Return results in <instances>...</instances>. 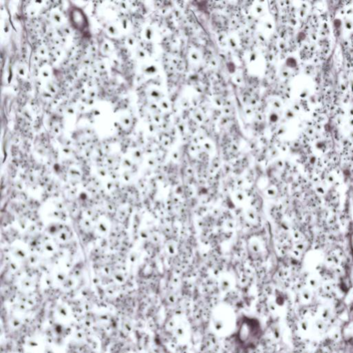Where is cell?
Returning a JSON list of instances; mask_svg holds the SVG:
<instances>
[{
  "instance_id": "3957f363",
  "label": "cell",
  "mask_w": 353,
  "mask_h": 353,
  "mask_svg": "<svg viewBox=\"0 0 353 353\" xmlns=\"http://www.w3.org/2000/svg\"><path fill=\"white\" fill-rule=\"evenodd\" d=\"M325 323L322 319H318L315 321V327L319 331H321L325 328Z\"/></svg>"
},
{
  "instance_id": "277c9868",
  "label": "cell",
  "mask_w": 353,
  "mask_h": 353,
  "mask_svg": "<svg viewBox=\"0 0 353 353\" xmlns=\"http://www.w3.org/2000/svg\"><path fill=\"white\" fill-rule=\"evenodd\" d=\"M303 299L306 301H310L311 299V295H310V292H308V291L304 292V293H303Z\"/></svg>"
},
{
  "instance_id": "5b68a950",
  "label": "cell",
  "mask_w": 353,
  "mask_h": 353,
  "mask_svg": "<svg viewBox=\"0 0 353 353\" xmlns=\"http://www.w3.org/2000/svg\"><path fill=\"white\" fill-rule=\"evenodd\" d=\"M301 326L302 329L305 330V331H307L308 329V323L307 321H303L301 322Z\"/></svg>"
},
{
  "instance_id": "6da1fadb",
  "label": "cell",
  "mask_w": 353,
  "mask_h": 353,
  "mask_svg": "<svg viewBox=\"0 0 353 353\" xmlns=\"http://www.w3.org/2000/svg\"><path fill=\"white\" fill-rule=\"evenodd\" d=\"M263 335V329L258 319L244 317L239 321L235 333L237 343L244 348H254L257 346Z\"/></svg>"
},
{
  "instance_id": "8992f818",
  "label": "cell",
  "mask_w": 353,
  "mask_h": 353,
  "mask_svg": "<svg viewBox=\"0 0 353 353\" xmlns=\"http://www.w3.org/2000/svg\"><path fill=\"white\" fill-rule=\"evenodd\" d=\"M350 241H351V248H352V252H353V235L352 236V237H351Z\"/></svg>"
},
{
  "instance_id": "7a4b0ae2",
  "label": "cell",
  "mask_w": 353,
  "mask_h": 353,
  "mask_svg": "<svg viewBox=\"0 0 353 353\" xmlns=\"http://www.w3.org/2000/svg\"><path fill=\"white\" fill-rule=\"evenodd\" d=\"M330 310L328 308H324L321 311V317L322 320H326L330 317Z\"/></svg>"
}]
</instances>
